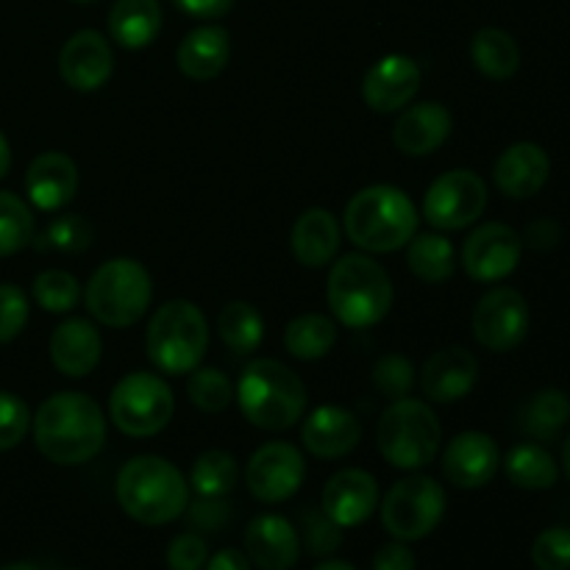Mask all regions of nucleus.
Instances as JSON below:
<instances>
[{"label": "nucleus", "mask_w": 570, "mask_h": 570, "mask_svg": "<svg viewBox=\"0 0 570 570\" xmlns=\"http://www.w3.org/2000/svg\"><path fill=\"white\" fill-rule=\"evenodd\" d=\"M293 254L304 267H326L340 250L337 217L328 209H306L293 226Z\"/></svg>", "instance_id": "27"}, {"label": "nucleus", "mask_w": 570, "mask_h": 570, "mask_svg": "<svg viewBox=\"0 0 570 570\" xmlns=\"http://www.w3.org/2000/svg\"><path fill=\"white\" fill-rule=\"evenodd\" d=\"M488 206L484 178L473 170H449L434 178L423 198V217L440 232H460L482 217Z\"/></svg>", "instance_id": "11"}, {"label": "nucleus", "mask_w": 570, "mask_h": 570, "mask_svg": "<svg viewBox=\"0 0 570 570\" xmlns=\"http://www.w3.org/2000/svg\"><path fill=\"white\" fill-rule=\"evenodd\" d=\"M239 468L228 451L212 449L204 451L198 460L193 462L189 471V488L204 499H226L234 488H237Z\"/></svg>", "instance_id": "35"}, {"label": "nucleus", "mask_w": 570, "mask_h": 570, "mask_svg": "<svg viewBox=\"0 0 570 570\" xmlns=\"http://www.w3.org/2000/svg\"><path fill=\"white\" fill-rule=\"evenodd\" d=\"M337 343V326L328 321L326 315L317 312H306L289 321L287 332H284V348L295 356V360H323L328 351Z\"/></svg>", "instance_id": "32"}, {"label": "nucleus", "mask_w": 570, "mask_h": 570, "mask_svg": "<svg viewBox=\"0 0 570 570\" xmlns=\"http://www.w3.org/2000/svg\"><path fill=\"white\" fill-rule=\"evenodd\" d=\"M31 429L28 404L14 393H0V451H9L22 443Z\"/></svg>", "instance_id": "43"}, {"label": "nucleus", "mask_w": 570, "mask_h": 570, "mask_svg": "<svg viewBox=\"0 0 570 570\" xmlns=\"http://www.w3.org/2000/svg\"><path fill=\"white\" fill-rule=\"evenodd\" d=\"M471 59L482 76L493 81H507L521 67V48L504 28H479L471 42Z\"/></svg>", "instance_id": "29"}, {"label": "nucleus", "mask_w": 570, "mask_h": 570, "mask_svg": "<svg viewBox=\"0 0 570 570\" xmlns=\"http://www.w3.org/2000/svg\"><path fill=\"white\" fill-rule=\"evenodd\" d=\"M529 323V304L518 289L495 287L482 295L473 312V337L482 348L493 354H507L518 348L527 340Z\"/></svg>", "instance_id": "12"}, {"label": "nucleus", "mask_w": 570, "mask_h": 570, "mask_svg": "<svg viewBox=\"0 0 570 570\" xmlns=\"http://www.w3.org/2000/svg\"><path fill=\"white\" fill-rule=\"evenodd\" d=\"M306 476L304 454L293 443H267L254 451L245 468V484L250 495L265 504H282L293 499Z\"/></svg>", "instance_id": "13"}, {"label": "nucleus", "mask_w": 570, "mask_h": 570, "mask_svg": "<svg viewBox=\"0 0 570 570\" xmlns=\"http://www.w3.org/2000/svg\"><path fill=\"white\" fill-rule=\"evenodd\" d=\"M159 0H117L109 11V33L120 48L142 50L159 37Z\"/></svg>", "instance_id": "28"}, {"label": "nucleus", "mask_w": 570, "mask_h": 570, "mask_svg": "<svg viewBox=\"0 0 570 570\" xmlns=\"http://www.w3.org/2000/svg\"><path fill=\"white\" fill-rule=\"evenodd\" d=\"M315 570H356V568L348 566V562H343V560H328V562H321Z\"/></svg>", "instance_id": "52"}, {"label": "nucleus", "mask_w": 570, "mask_h": 570, "mask_svg": "<svg viewBox=\"0 0 570 570\" xmlns=\"http://www.w3.org/2000/svg\"><path fill=\"white\" fill-rule=\"evenodd\" d=\"M187 527L195 532H220L232 521V507L226 499H204L200 495L195 504H187Z\"/></svg>", "instance_id": "45"}, {"label": "nucleus", "mask_w": 570, "mask_h": 570, "mask_svg": "<svg viewBox=\"0 0 570 570\" xmlns=\"http://www.w3.org/2000/svg\"><path fill=\"white\" fill-rule=\"evenodd\" d=\"M362 426L354 412L343 406H317L301 429V443L317 460H340L360 445Z\"/></svg>", "instance_id": "20"}, {"label": "nucleus", "mask_w": 570, "mask_h": 570, "mask_svg": "<svg viewBox=\"0 0 570 570\" xmlns=\"http://www.w3.org/2000/svg\"><path fill=\"white\" fill-rule=\"evenodd\" d=\"M421 67L404 53H390L365 72L362 98L379 115H395L417 98Z\"/></svg>", "instance_id": "15"}, {"label": "nucleus", "mask_w": 570, "mask_h": 570, "mask_svg": "<svg viewBox=\"0 0 570 570\" xmlns=\"http://www.w3.org/2000/svg\"><path fill=\"white\" fill-rule=\"evenodd\" d=\"M445 515V490L432 476H406L382 501V523L395 540H423Z\"/></svg>", "instance_id": "10"}, {"label": "nucleus", "mask_w": 570, "mask_h": 570, "mask_svg": "<svg viewBox=\"0 0 570 570\" xmlns=\"http://www.w3.org/2000/svg\"><path fill=\"white\" fill-rule=\"evenodd\" d=\"M0 570H39V568L31 566V562H11V566H3Z\"/></svg>", "instance_id": "53"}, {"label": "nucleus", "mask_w": 570, "mask_h": 570, "mask_svg": "<svg viewBox=\"0 0 570 570\" xmlns=\"http://www.w3.org/2000/svg\"><path fill=\"white\" fill-rule=\"evenodd\" d=\"M373 384L379 393L390 401L406 399L415 387V367L406 356L401 354H384L382 360L373 365Z\"/></svg>", "instance_id": "41"}, {"label": "nucleus", "mask_w": 570, "mask_h": 570, "mask_svg": "<svg viewBox=\"0 0 570 570\" xmlns=\"http://www.w3.org/2000/svg\"><path fill=\"white\" fill-rule=\"evenodd\" d=\"M406 245H410L406 248V265H410L412 276L426 284H443L454 276V245L443 234H415Z\"/></svg>", "instance_id": "30"}, {"label": "nucleus", "mask_w": 570, "mask_h": 570, "mask_svg": "<svg viewBox=\"0 0 570 570\" xmlns=\"http://www.w3.org/2000/svg\"><path fill=\"white\" fill-rule=\"evenodd\" d=\"M451 111L443 104L423 100V104L401 109L399 120L393 126V142L406 156H429L449 139Z\"/></svg>", "instance_id": "23"}, {"label": "nucleus", "mask_w": 570, "mask_h": 570, "mask_svg": "<svg viewBox=\"0 0 570 570\" xmlns=\"http://www.w3.org/2000/svg\"><path fill=\"white\" fill-rule=\"evenodd\" d=\"M562 462H566V473L570 479V438L566 440V451H562Z\"/></svg>", "instance_id": "54"}, {"label": "nucleus", "mask_w": 570, "mask_h": 570, "mask_svg": "<svg viewBox=\"0 0 570 570\" xmlns=\"http://www.w3.org/2000/svg\"><path fill=\"white\" fill-rule=\"evenodd\" d=\"M326 298L343 326L371 328L390 315L395 289L390 273L373 256L345 254L328 273Z\"/></svg>", "instance_id": "5"}, {"label": "nucleus", "mask_w": 570, "mask_h": 570, "mask_svg": "<svg viewBox=\"0 0 570 570\" xmlns=\"http://www.w3.org/2000/svg\"><path fill=\"white\" fill-rule=\"evenodd\" d=\"M523 243L534 250H549L560 243V226L554 220H534L523 234Z\"/></svg>", "instance_id": "48"}, {"label": "nucleus", "mask_w": 570, "mask_h": 570, "mask_svg": "<svg viewBox=\"0 0 570 570\" xmlns=\"http://www.w3.org/2000/svg\"><path fill=\"white\" fill-rule=\"evenodd\" d=\"M95 228L83 215H61L45 226L39 237H33L37 250H56V254H81L92 245Z\"/></svg>", "instance_id": "36"}, {"label": "nucleus", "mask_w": 570, "mask_h": 570, "mask_svg": "<svg viewBox=\"0 0 570 570\" xmlns=\"http://www.w3.org/2000/svg\"><path fill=\"white\" fill-rule=\"evenodd\" d=\"M206 570H250V560L239 549H223L206 560Z\"/></svg>", "instance_id": "50"}, {"label": "nucleus", "mask_w": 570, "mask_h": 570, "mask_svg": "<svg viewBox=\"0 0 570 570\" xmlns=\"http://www.w3.org/2000/svg\"><path fill=\"white\" fill-rule=\"evenodd\" d=\"M551 173V159L540 145L515 142L495 159V187L512 200H527L546 187Z\"/></svg>", "instance_id": "22"}, {"label": "nucleus", "mask_w": 570, "mask_h": 570, "mask_svg": "<svg viewBox=\"0 0 570 570\" xmlns=\"http://www.w3.org/2000/svg\"><path fill=\"white\" fill-rule=\"evenodd\" d=\"M570 421V399L562 390L546 387L521 410V429L534 440H554Z\"/></svg>", "instance_id": "34"}, {"label": "nucleus", "mask_w": 570, "mask_h": 570, "mask_svg": "<svg viewBox=\"0 0 570 570\" xmlns=\"http://www.w3.org/2000/svg\"><path fill=\"white\" fill-rule=\"evenodd\" d=\"M28 323V298L17 284H0V343H11Z\"/></svg>", "instance_id": "44"}, {"label": "nucleus", "mask_w": 570, "mask_h": 570, "mask_svg": "<svg viewBox=\"0 0 570 570\" xmlns=\"http://www.w3.org/2000/svg\"><path fill=\"white\" fill-rule=\"evenodd\" d=\"M209 560V549L206 540L198 538L195 532L178 534L170 546H167V568L170 570H200Z\"/></svg>", "instance_id": "46"}, {"label": "nucleus", "mask_w": 570, "mask_h": 570, "mask_svg": "<svg viewBox=\"0 0 570 570\" xmlns=\"http://www.w3.org/2000/svg\"><path fill=\"white\" fill-rule=\"evenodd\" d=\"M232 59V37L223 26H200L178 45V70L193 81H212Z\"/></svg>", "instance_id": "26"}, {"label": "nucleus", "mask_w": 570, "mask_h": 570, "mask_svg": "<svg viewBox=\"0 0 570 570\" xmlns=\"http://www.w3.org/2000/svg\"><path fill=\"white\" fill-rule=\"evenodd\" d=\"M321 507L337 527L354 529L365 523L379 507V484L362 468H345L326 482Z\"/></svg>", "instance_id": "18"}, {"label": "nucleus", "mask_w": 570, "mask_h": 570, "mask_svg": "<svg viewBox=\"0 0 570 570\" xmlns=\"http://www.w3.org/2000/svg\"><path fill=\"white\" fill-rule=\"evenodd\" d=\"M117 501L142 527H165L187 510L189 482L161 456H134L117 473Z\"/></svg>", "instance_id": "2"}, {"label": "nucleus", "mask_w": 570, "mask_h": 570, "mask_svg": "<svg viewBox=\"0 0 570 570\" xmlns=\"http://www.w3.org/2000/svg\"><path fill=\"white\" fill-rule=\"evenodd\" d=\"M507 479L521 490H549L560 479L554 456L538 443H518L504 460Z\"/></svg>", "instance_id": "31"}, {"label": "nucleus", "mask_w": 570, "mask_h": 570, "mask_svg": "<svg viewBox=\"0 0 570 570\" xmlns=\"http://www.w3.org/2000/svg\"><path fill=\"white\" fill-rule=\"evenodd\" d=\"M234 399L239 401V410L250 426L262 432H284L304 417L309 393L298 373L287 365L276 360H256L239 376Z\"/></svg>", "instance_id": "4"}, {"label": "nucleus", "mask_w": 570, "mask_h": 570, "mask_svg": "<svg viewBox=\"0 0 570 570\" xmlns=\"http://www.w3.org/2000/svg\"><path fill=\"white\" fill-rule=\"evenodd\" d=\"M532 562L538 570H570V529L551 527L532 543Z\"/></svg>", "instance_id": "42"}, {"label": "nucleus", "mask_w": 570, "mask_h": 570, "mask_svg": "<svg viewBox=\"0 0 570 570\" xmlns=\"http://www.w3.org/2000/svg\"><path fill=\"white\" fill-rule=\"evenodd\" d=\"M176 412V395L170 384L148 371H134L115 384L109 399V415L128 438H154Z\"/></svg>", "instance_id": "9"}, {"label": "nucleus", "mask_w": 570, "mask_h": 570, "mask_svg": "<svg viewBox=\"0 0 570 570\" xmlns=\"http://www.w3.org/2000/svg\"><path fill=\"white\" fill-rule=\"evenodd\" d=\"M33 440L39 454L53 465H83L106 443L104 410L83 393L50 395L33 417Z\"/></svg>", "instance_id": "1"}, {"label": "nucleus", "mask_w": 570, "mask_h": 570, "mask_svg": "<svg viewBox=\"0 0 570 570\" xmlns=\"http://www.w3.org/2000/svg\"><path fill=\"white\" fill-rule=\"evenodd\" d=\"M87 309L109 328L134 326L154 301V278L137 259L117 256L100 265L87 284Z\"/></svg>", "instance_id": "8"}, {"label": "nucleus", "mask_w": 570, "mask_h": 570, "mask_svg": "<svg viewBox=\"0 0 570 570\" xmlns=\"http://www.w3.org/2000/svg\"><path fill=\"white\" fill-rule=\"evenodd\" d=\"M181 11H187L189 17H198V20H215L223 17L234 6V0H173Z\"/></svg>", "instance_id": "49"}, {"label": "nucleus", "mask_w": 570, "mask_h": 570, "mask_svg": "<svg viewBox=\"0 0 570 570\" xmlns=\"http://www.w3.org/2000/svg\"><path fill=\"white\" fill-rule=\"evenodd\" d=\"M343 226L351 243L362 250L393 254L417 234V209L404 189L373 184L348 200Z\"/></svg>", "instance_id": "3"}, {"label": "nucleus", "mask_w": 570, "mask_h": 570, "mask_svg": "<svg viewBox=\"0 0 570 570\" xmlns=\"http://www.w3.org/2000/svg\"><path fill=\"white\" fill-rule=\"evenodd\" d=\"M33 298H37V304L45 312L61 315V312H70L78 306V301H81V284L67 271H56V267L53 271H42L33 278Z\"/></svg>", "instance_id": "40"}, {"label": "nucleus", "mask_w": 570, "mask_h": 570, "mask_svg": "<svg viewBox=\"0 0 570 570\" xmlns=\"http://www.w3.org/2000/svg\"><path fill=\"white\" fill-rule=\"evenodd\" d=\"M501 465L495 440L484 432H462L449 443L443 454V473L454 488L479 490L493 482Z\"/></svg>", "instance_id": "17"}, {"label": "nucleus", "mask_w": 570, "mask_h": 570, "mask_svg": "<svg viewBox=\"0 0 570 570\" xmlns=\"http://www.w3.org/2000/svg\"><path fill=\"white\" fill-rule=\"evenodd\" d=\"M298 538L312 557L323 560L343 546V527L323 512V507H306L298 512Z\"/></svg>", "instance_id": "39"}, {"label": "nucleus", "mask_w": 570, "mask_h": 570, "mask_svg": "<svg viewBox=\"0 0 570 570\" xmlns=\"http://www.w3.org/2000/svg\"><path fill=\"white\" fill-rule=\"evenodd\" d=\"M145 348L154 367L170 376H184L200 367L209 348V323L193 301H167L154 312L145 334Z\"/></svg>", "instance_id": "6"}, {"label": "nucleus", "mask_w": 570, "mask_h": 570, "mask_svg": "<svg viewBox=\"0 0 570 570\" xmlns=\"http://www.w3.org/2000/svg\"><path fill=\"white\" fill-rule=\"evenodd\" d=\"M100 354H104L100 332L95 328V323L83 321V317H70V321L59 323L50 337V360H53L56 371L70 379L89 376L98 367Z\"/></svg>", "instance_id": "25"}, {"label": "nucleus", "mask_w": 570, "mask_h": 570, "mask_svg": "<svg viewBox=\"0 0 570 570\" xmlns=\"http://www.w3.org/2000/svg\"><path fill=\"white\" fill-rule=\"evenodd\" d=\"M523 254V239L504 223H484L462 245V267L473 282L493 284L510 276Z\"/></svg>", "instance_id": "14"}, {"label": "nucleus", "mask_w": 570, "mask_h": 570, "mask_svg": "<svg viewBox=\"0 0 570 570\" xmlns=\"http://www.w3.org/2000/svg\"><path fill=\"white\" fill-rule=\"evenodd\" d=\"M33 212L14 193L0 189V259L33 243Z\"/></svg>", "instance_id": "37"}, {"label": "nucleus", "mask_w": 570, "mask_h": 570, "mask_svg": "<svg viewBox=\"0 0 570 570\" xmlns=\"http://www.w3.org/2000/svg\"><path fill=\"white\" fill-rule=\"evenodd\" d=\"M217 332L234 354H254L265 340V317L248 301H232L217 315Z\"/></svg>", "instance_id": "33"}, {"label": "nucleus", "mask_w": 570, "mask_h": 570, "mask_svg": "<svg viewBox=\"0 0 570 570\" xmlns=\"http://www.w3.org/2000/svg\"><path fill=\"white\" fill-rule=\"evenodd\" d=\"M379 451L384 460L401 471H417L438 460L443 426L429 404L417 399L390 401L376 429Z\"/></svg>", "instance_id": "7"}, {"label": "nucleus", "mask_w": 570, "mask_h": 570, "mask_svg": "<svg viewBox=\"0 0 570 570\" xmlns=\"http://www.w3.org/2000/svg\"><path fill=\"white\" fill-rule=\"evenodd\" d=\"M9 167H11V148H9V139H6L3 131H0V178H6Z\"/></svg>", "instance_id": "51"}, {"label": "nucleus", "mask_w": 570, "mask_h": 570, "mask_svg": "<svg viewBox=\"0 0 570 570\" xmlns=\"http://www.w3.org/2000/svg\"><path fill=\"white\" fill-rule=\"evenodd\" d=\"M415 554L404 540H393V543L382 546L373 557V570H415Z\"/></svg>", "instance_id": "47"}, {"label": "nucleus", "mask_w": 570, "mask_h": 570, "mask_svg": "<svg viewBox=\"0 0 570 570\" xmlns=\"http://www.w3.org/2000/svg\"><path fill=\"white\" fill-rule=\"evenodd\" d=\"M76 3H95V0H76Z\"/></svg>", "instance_id": "55"}, {"label": "nucleus", "mask_w": 570, "mask_h": 570, "mask_svg": "<svg viewBox=\"0 0 570 570\" xmlns=\"http://www.w3.org/2000/svg\"><path fill=\"white\" fill-rule=\"evenodd\" d=\"M26 193L31 204L42 212H56L70 204L78 193V167L61 150L39 154L28 165Z\"/></svg>", "instance_id": "24"}, {"label": "nucleus", "mask_w": 570, "mask_h": 570, "mask_svg": "<svg viewBox=\"0 0 570 570\" xmlns=\"http://www.w3.org/2000/svg\"><path fill=\"white\" fill-rule=\"evenodd\" d=\"M245 554L262 570H289L301 557L298 529L282 515H259L245 529Z\"/></svg>", "instance_id": "21"}, {"label": "nucleus", "mask_w": 570, "mask_h": 570, "mask_svg": "<svg viewBox=\"0 0 570 570\" xmlns=\"http://www.w3.org/2000/svg\"><path fill=\"white\" fill-rule=\"evenodd\" d=\"M115 70V53L100 31L83 28L65 42L59 53V72L76 92H95L104 87Z\"/></svg>", "instance_id": "16"}, {"label": "nucleus", "mask_w": 570, "mask_h": 570, "mask_svg": "<svg viewBox=\"0 0 570 570\" xmlns=\"http://www.w3.org/2000/svg\"><path fill=\"white\" fill-rule=\"evenodd\" d=\"M187 393L193 406H198L206 415H217V412L228 410V404L234 401V384L217 367H195L187 382Z\"/></svg>", "instance_id": "38"}, {"label": "nucleus", "mask_w": 570, "mask_h": 570, "mask_svg": "<svg viewBox=\"0 0 570 570\" xmlns=\"http://www.w3.org/2000/svg\"><path fill=\"white\" fill-rule=\"evenodd\" d=\"M479 382V362L468 348L451 345L426 360L421 373L423 395L434 404H454L471 395Z\"/></svg>", "instance_id": "19"}]
</instances>
